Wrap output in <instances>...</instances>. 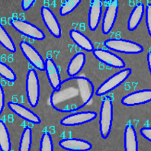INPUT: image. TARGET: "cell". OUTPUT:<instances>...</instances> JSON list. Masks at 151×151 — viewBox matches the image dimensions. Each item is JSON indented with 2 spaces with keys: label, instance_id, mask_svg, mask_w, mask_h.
<instances>
[{
  "label": "cell",
  "instance_id": "obj_1",
  "mask_svg": "<svg viewBox=\"0 0 151 151\" xmlns=\"http://www.w3.org/2000/svg\"><path fill=\"white\" fill-rule=\"evenodd\" d=\"M96 90L92 81L83 76L70 77L62 81L50 97L51 106L62 113H74L91 101Z\"/></svg>",
  "mask_w": 151,
  "mask_h": 151
},
{
  "label": "cell",
  "instance_id": "obj_2",
  "mask_svg": "<svg viewBox=\"0 0 151 151\" xmlns=\"http://www.w3.org/2000/svg\"><path fill=\"white\" fill-rule=\"evenodd\" d=\"M113 122L112 99L105 96L101 101L99 111V131L103 139H107L111 134Z\"/></svg>",
  "mask_w": 151,
  "mask_h": 151
},
{
  "label": "cell",
  "instance_id": "obj_3",
  "mask_svg": "<svg viewBox=\"0 0 151 151\" xmlns=\"http://www.w3.org/2000/svg\"><path fill=\"white\" fill-rule=\"evenodd\" d=\"M104 46L114 52L127 54H140L144 51L142 45L134 41L121 38H109L105 40Z\"/></svg>",
  "mask_w": 151,
  "mask_h": 151
},
{
  "label": "cell",
  "instance_id": "obj_4",
  "mask_svg": "<svg viewBox=\"0 0 151 151\" xmlns=\"http://www.w3.org/2000/svg\"><path fill=\"white\" fill-rule=\"evenodd\" d=\"M131 73L132 70L131 68L121 70L106 79L103 83H101L99 87L96 89L95 94L97 96H104L109 94V92L124 83L131 75Z\"/></svg>",
  "mask_w": 151,
  "mask_h": 151
},
{
  "label": "cell",
  "instance_id": "obj_5",
  "mask_svg": "<svg viewBox=\"0 0 151 151\" xmlns=\"http://www.w3.org/2000/svg\"><path fill=\"white\" fill-rule=\"evenodd\" d=\"M9 23L17 32L31 39L36 41H42L46 37L42 30L25 20H22L20 19H12L9 21Z\"/></svg>",
  "mask_w": 151,
  "mask_h": 151
},
{
  "label": "cell",
  "instance_id": "obj_6",
  "mask_svg": "<svg viewBox=\"0 0 151 151\" xmlns=\"http://www.w3.org/2000/svg\"><path fill=\"white\" fill-rule=\"evenodd\" d=\"M26 96L32 108L37 107L40 99V83L35 69H30L26 76Z\"/></svg>",
  "mask_w": 151,
  "mask_h": 151
},
{
  "label": "cell",
  "instance_id": "obj_7",
  "mask_svg": "<svg viewBox=\"0 0 151 151\" xmlns=\"http://www.w3.org/2000/svg\"><path fill=\"white\" fill-rule=\"evenodd\" d=\"M21 51L32 66L39 71H45V60L32 44L26 41L19 44Z\"/></svg>",
  "mask_w": 151,
  "mask_h": 151
},
{
  "label": "cell",
  "instance_id": "obj_8",
  "mask_svg": "<svg viewBox=\"0 0 151 151\" xmlns=\"http://www.w3.org/2000/svg\"><path fill=\"white\" fill-rule=\"evenodd\" d=\"M92 54L98 60L107 65L108 66L120 69V70L125 69L126 64L123 59L110 50L99 48V49H95L92 52Z\"/></svg>",
  "mask_w": 151,
  "mask_h": 151
},
{
  "label": "cell",
  "instance_id": "obj_9",
  "mask_svg": "<svg viewBox=\"0 0 151 151\" xmlns=\"http://www.w3.org/2000/svg\"><path fill=\"white\" fill-rule=\"evenodd\" d=\"M98 114L92 111H86L80 112L71 113L67 116L62 118L60 124L66 127H74V126L82 125L87 124L95 120Z\"/></svg>",
  "mask_w": 151,
  "mask_h": 151
},
{
  "label": "cell",
  "instance_id": "obj_10",
  "mask_svg": "<svg viewBox=\"0 0 151 151\" xmlns=\"http://www.w3.org/2000/svg\"><path fill=\"white\" fill-rule=\"evenodd\" d=\"M118 7L119 3L117 0L110 1L106 6L101 24V32L104 35H109L111 32L118 16Z\"/></svg>",
  "mask_w": 151,
  "mask_h": 151
},
{
  "label": "cell",
  "instance_id": "obj_11",
  "mask_svg": "<svg viewBox=\"0 0 151 151\" xmlns=\"http://www.w3.org/2000/svg\"><path fill=\"white\" fill-rule=\"evenodd\" d=\"M41 15L48 32L56 38L61 37L62 31H61L60 24L54 12L50 9V8L43 6L41 9Z\"/></svg>",
  "mask_w": 151,
  "mask_h": 151
},
{
  "label": "cell",
  "instance_id": "obj_12",
  "mask_svg": "<svg viewBox=\"0 0 151 151\" xmlns=\"http://www.w3.org/2000/svg\"><path fill=\"white\" fill-rule=\"evenodd\" d=\"M151 101V89H143L124 96L122 104L125 106H136Z\"/></svg>",
  "mask_w": 151,
  "mask_h": 151
},
{
  "label": "cell",
  "instance_id": "obj_13",
  "mask_svg": "<svg viewBox=\"0 0 151 151\" xmlns=\"http://www.w3.org/2000/svg\"><path fill=\"white\" fill-rule=\"evenodd\" d=\"M8 108L15 113L16 115L20 117L22 119L25 120L29 123L34 124H41V118L37 116L32 110L28 109L24 105H22L18 102L15 101H9L7 103Z\"/></svg>",
  "mask_w": 151,
  "mask_h": 151
},
{
  "label": "cell",
  "instance_id": "obj_14",
  "mask_svg": "<svg viewBox=\"0 0 151 151\" xmlns=\"http://www.w3.org/2000/svg\"><path fill=\"white\" fill-rule=\"evenodd\" d=\"M102 11V2L100 0H93L89 4V11L88 15V28L94 32L99 25Z\"/></svg>",
  "mask_w": 151,
  "mask_h": 151
},
{
  "label": "cell",
  "instance_id": "obj_15",
  "mask_svg": "<svg viewBox=\"0 0 151 151\" xmlns=\"http://www.w3.org/2000/svg\"><path fill=\"white\" fill-rule=\"evenodd\" d=\"M45 72L53 90L57 89L62 83L60 74L55 62L50 57L45 60Z\"/></svg>",
  "mask_w": 151,
  "mask_h": 151
},
{
  "label": "cell",
  "instance_id": "obj_16",
  "mask_svg": "<svg viewBox=\"0 0 151 151\" xmlns=\"http://www.w3.org/2000/svg\"><path fill=\"white\" fill-rule=\"evenodd\" d=\"M59 146L68 151H88L92 148L91 143L78 138H64L59 142Z\"/></svg>",
  "mask_w": 151,
  "mask_h": 151
},
{
  "label": "cell",
  "instance_id": "obj_17",
  "mask_svg": "<svg viewBox=\"0 0 151 151\" xmlns=\"http://www.w3.org/2000/svg\"><path fill=\"white\" fill-rule=\"evenodd\" d=\"M86 56L83 52H78L70 60L67 66V74L70 77H76L85 66Z\"/></svg>",
  "mask_w": 151,
  "mask_h": 151
},
{
  "label": "cell",
  "instance_id": "obj_18",
  "mask_svg": "<svg viewBox=\"0 0 151 151\" xmlns=\"http://www.w3.org/2000/svg\"><path fill=\"white\" fill-rule=\"evenodd\" d=\"M145 12V6L143 2H138L131 11L129 19L127 20V29L134 32L140 24Z\"/></svg>",
  "mask_w": 151,
  "mask_h": 151
},
{
  "label": "cell",
  "instance_id": "obj_19",
  "mask_svg": "<svg viewBox=\"0 0 151 151\" xmlns=\"http://www.w3.org/2000/svg\"><path fill=\"white\" fill-rule=\"evenodd\" d=\"M124 151H138V141L134 127L127 124L124 134Z\"/></svg>",
  "mask_w": 151,
  "mask_h": 151
},
{
  "label": "cell",
  "instance_id": "obj_20",
  "mask_svg": "<svg viewBox=\"0 0 151 151\" xmlns=\"http://www.w3.org/2000/svg\"><path fill=\"white\" fill-rule=\"evenodd\" d=\"M70 37L78 47L87 52H93L96 49L90 39L86 36L81 32L72 29L70 31Z\"/></svg>",
  "mask_w": 151,
  "mask_h": 151
},
{
  "label": "cell",
  "instance_id": "obj_21",
  "mask_svg": "<svg viewBox=\"0 0 151 151\" xmlns=\"http://www.w3.org/2000/svg\"><path fill=\"white\" fill-rule=\"evenodd\" d=\"M12 144L9 133L6 124L0 121V150L1 151H11Z\"/></svg>",
  "mask_w": 151,
  "mask_h": 151
},
{
  "label": "cell",
  "instance_id": "obj_22",
  "mask_svg": "<svg viewBox=\"0 0 151 151\" xmlns=\"http://www.w3.org/2000/svg\"><path fill=\"white\" fill-rule=\"evenodd\" d=\"M0 44L8 51L12 54L16 52V47L13 42V40L2 24L0 25Z\"/></svg>",
  "mask_w": 151,
  "mask_h": 151
},
{
  "label": "cell",
  "instance_id": "obj_23",
  "mask_svg": "<svg viewBox=\"0 0 151 151\" xmlns=\"http://www.w3.org/2000/svg\"><path fill=\"white\" fill-rule=\"evenodd\" d=\"M32 144V130L28 126L25 127L22 134L19 151H31Z\"/></svg>",
  "mask_w": 151,
  "mask_h": 151
},
{
  "label": "cell",
  "instance_id": "obj_24",
  "mask_svg": "<svg viewBox=\"0 0 151 151\" xmlns=\"http://www.w3.org/2000/svg\"><path fill=\"white\" fill-rule=\"evenodd\" d=\"M81 2V0H66L61 5L60 9V15L61 16H66L72 13Z\"/></svg>",
  "mask_w": 151,
  "mask_h": 151
},
{
  "label": "cell",
  "instance_id": "obj_25",
  "mask_svg": "<svg viewBox=\"0 0 151 151\" xmlns=\"http://www.w3.org/2000/svg\"><path fill=\"white\" fill-rule=\"evenodd\" d=\"M0 75L4 79L10 83H13L16 80V75L15 72L13 71L12 69L10 68L9 66L3 62L0 63Z\"/></svg>",
  "mask_w": 151,
  "mask_h": 151
},
{
  "label": "cell",
  "instance_id": "obj_26",
  "mask_svg": "<svg viewBox=\"0 0 151 151\" xmlns=\"http://www.w3.org/2000/svg\"><path fill=\"white\" fill-rule=\"evenodd\" d=\"M40 151H54L52 137L47 131H45L41 137L40 142Z\"/></svg>",
  "mask_w": 151,
  "mask_h": 151
},
{
  "label": "cell",
  "instance_id": "obj_27",
  "mask_svg": "<svg viewBox=\"0 0 151 151\" xmlns=\"http://www.w3.org/2000/svg\"><path fill=\"white\" fill-rule=\"evenodd\" d=\"M146 25L150 37H151V3H148L145 10Z\"/></svg>",
  "mask_w": 151,
  "mask_h": 151
},
{
  "label": "cell",
  "instance_id": "obj_28",
  "mask_svg": "<svg viewBox=\"0 0 151 151\" xmlns=\"http://www.w3.org/2000/svg\"><path fill=\"white\" fill-rule=\"evenodd\" d=\"M140 134L144 138L151 142V127H142L140 130Z\"/></svg>",
  "mask_w": 151,
  "mask_h": 151
},
{
  "label": "cell",
  "instance_id": "obj_29",
  "mask_svg": "<svg viewBox=\"0 0 151 151\" xmlns=\"http://www.w3.org/2000/svg\"><path fill=\"white\" fill-rule=\"evenodd\" d=\"M35 3V0H23L22 2V9L24 11H28Z\"/></svg>",
  "mask_w": 151,
  "mask_h": 151
},
{
  "label": "cell",
  "instance_id": "obj_30",
  "mask_svg": "<svg viewBox=\"0 0 151 151\" xmlns=\"http://www.w3.org/2000/svg\"><path fill=\"white\" fill-rule=\"evenodd\" d=\"M5 107V93L2 86H0V113H2Z\"/></svg>",
  "mask_w": 151,
  "mask_h": 151
},
{
  "label": "cell",
  "instance_id": "obj_31",
  "mask_svg": "<svg viewBox=\"0 0 151 151\" xmlns=\"http://www.w3.org/2000/svg\"><path fill=\"white\" fill-rule=\"evenodd\" d=\"M147 64L148 68L150 70V73L151 75V52H149L147 55Z\"/></svg>",
  "mask_w": 151,
  "mask_h": 151
}]
</instances>
